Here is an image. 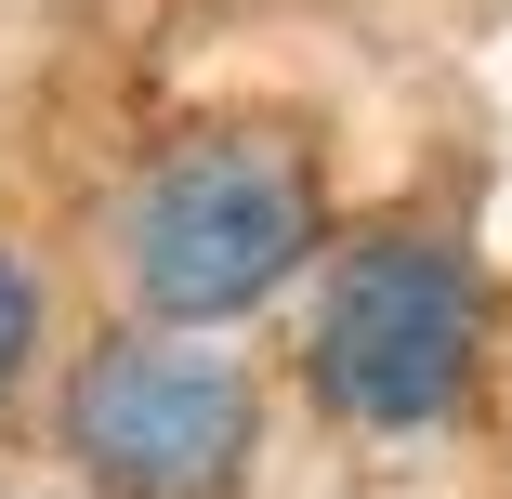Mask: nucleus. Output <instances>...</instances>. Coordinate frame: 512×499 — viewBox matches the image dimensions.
Segmentation results:
<instances>
[{
  "mask_svg": "<svg viewBox=\"0 0 512 499\" xmlns=\"http://www.w3.org/2000/svg\"><path fill=\"white\" fill-rule=\"evenodd\" d=\"M329 250V171L289 119H197L119 197V276L145 329H224Z\"/></svg>",
  "mask_w": 512,
  "mask_h": 499,
  "instance_id": "1",
  "label": "nucleus"
},
{
  "mask_svg": "<svg viewBox=\"0 0 512 499\" xmlns=\"http://www.w3.org/2000/svg\"><path fill=\"white\" fill-rule=\"evenodd\" d=\"M499 421H512V394H499Z\"/></svg>",
  "mask_w": 512,
  "mask_h": 499,
  "instance_id": "5",
  "label": "nucleus"
},
{
  "mask_svg": "<svg viewBox=\"0 0 512 499\" xmlns=\"http://www.w3.org/2000/svg\"><path fill=\"white\" fill-rule=\"evenodd\" d=\"M53 434L92 499H237L263 460V394L237 355L184 329H119L66 368Z\"/></svg>",
  "mask_w": 512,
  "mask_h": 499,
  "instance_id": "3",
  "label": "nucleus"
},
{
  "mask_svg": "<svg viewBox=\"0 0 512 499\" xmlns=\"http://www.w3.org/2000/svg\"><path fill=\"white\" fill-rule=\"evenodd\" d=\"M27 368H40V263L0 250V408L27 394Z\"/></svg>",
  "mask_w": 512,
  "mask_h": 499,
  "instance_id": "4",
  "label": "nucleus"
},
{
  "mask_svg": "<svg viewBox=\"0 0 512 499\" xmlns=\"http://www.w3.org/2000/svg\"><path fill=\"white\" fill-rule=\"evenodd\" d=\"M302 381L316 408L355 421V434H434L473 408L486 381V276L460 237L434 224H394V237H355L316 289V329H302Z\"/></svg>",
  "mask_w": 512,
  "mask_h": 499,
  "instance_id": "2",
  "label": "nucleus"
}]
</instances>
